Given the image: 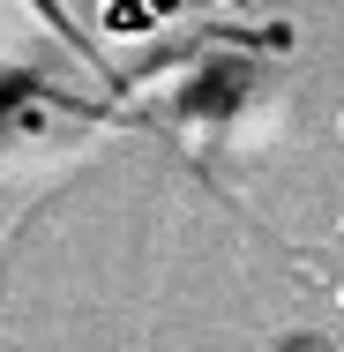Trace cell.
I'll return each mask as SVG.
<instances>
[{"instance_id":"obj_1","label":"cell","mask_w":344,"mask_h":352,"mask_svg":"<svg viewBox=\"0 0 344 352\" xmlns=\"http://www.w3.org/2000/svg\"><path fill=\"white\" fill-rule=\"evenodd\" d=\"M180 15V0H105L98 8V30H113V38H150V30H165Z\"/></svg>"},{"instance_id":"obj_2","label":"cell","mask_w":344,"mask_h":352,"mask_svg":"<svg viewBox=\"0 0 344 352\" xmlns=\"http://www.w3.org/2000/svg\"><path fill=\"white\" fill-rule=\"evenodd\" d=\"M30 8H38V15H45V23H53V30H60V38H68L75 53H82V60H90V68L105 75V82H113V68H105V60H98V45H90V38H82V30H75V23H68V8H60V0H30Z\"/></svg>"}]
</instances>
